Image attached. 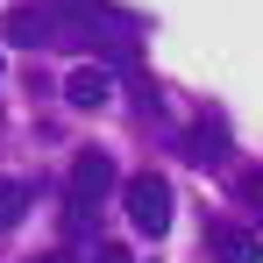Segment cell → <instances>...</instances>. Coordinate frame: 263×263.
Segmentation results:
<instances>
[{"label": "cell", "instance_id": "6da1fadb", "mask_svg": "<svg viewBox=\"0 0 263 263\" xmlns=\"http://www.w3.org/2000/svg\"><path fill=\"white\" fill-rule=\"evenodd\" d=\"M64 185H71V206H64L71 235H92V214H100V199L114 192V157H107V149H79Z\"/></svg>", "mask_w": 263, "mask_h": 263}, {"label": "cell", "instance_id": "7a4b0ae2", "mask_svg": "<svg viewBox=\"0 0 263 263\" xmlns=\"http://www.w3.org/2000/svg\"><path fill=\"white\" fill-rule=\"evenodd\" d=\"M7 43L14 50H50V43H79V29L64 22V7H14L7 14Z\"/></svg>", "mask_w": 263, "mask_h": 263}, {"label": "cell", "instance_id": "3957f363", "mask_svg": "<svg viewBox=\"0 0 263 263\" xmlns=\"http://www.w3.org/2000/svg\"><path fill=\"white\" fill-rule=\"evenodd\" d=\"M121 199H128V228H135V235H149V242H157V235L171 228V185H164V171L128 178V192H121Z\"/></svg>", "mask_w": 263, "mask_h": 263}, {"label": "cell", "instance_id": "277c9868", "mask_svg": "<svg viewBox=\"0 0 263 263\" xmlns=\"http://www.w3.org/2000/svg\"><path fill=\"white\" fill-rule=\"evenodd\" d=\"M64 100H71V107H107V100H114V71H107V64H79V71L64 79Z\"/></svg>", "mask_w": 263, "mask_h": 263}, {"label": "cell", "instance_id": "5b68a950", "mask_svg": "<svg viewBox=\"0 0 263 263\" xmlns=\"http://www.w3.org/2000/svg\"><path fill=\"white\" fill-rule=\"evenodd\" d=\"M206 256L214 263H263V235H249V228H214V235H206Z\"/></svg>", "mask_w": 263, "mask_h": 263}, {"label": "cell", "instance_id": "8992f818", "mask_svg": "<svg viewBox=\"0 0 263 263\" xmlns=\"http://www.w3.org/2000/svg\"><path fill=\"white\" fill-rule=\"evenodd\" d=\"M185 149H192L199 164H220V157L235 149V135H228V121H220V114H206V121L192 128V142H185Z\"/></svg>", "mask_w": 263, "mask_h": 263}, {"label": "cell", "instance_id": "52a82bcc", "mask_svg": "<svg viewBox=\"0 0 263 263\" xmlns=\"http://www.w3.org/2000/svg\"><path fill=\"white\" fill-rule=\"evenodd\" d=\"M22 214H29V185L22 178H0V235L22 228Z\"/></svg>", "mask_w": 263, "mask_h": 263}, {"label": "cell", "instance_id": "ba28073f", "mask_svg": "<svg viewBox=\"0 0 263 263\" xmlns=\"http://www.w3.org/2000/svg\"><path fill=\"white\" fill-rule=\"evenodd\" d=\"M235 192H242L249 206H263V171H235Z\"/></svg>", "mask_w": 263, "mask_h": 263}, {"label": "cell", "instance_id": "9c48e42d", "mask_svg": "<svg viewBox=\"0 0 263 263\" xmlns=\"http://www.w3.org/2000/svg\"><path fill=\"white\" fill-rule=\"evenodd\" d=\"M92 263H128V256H121L114 242H100V249H92Z\"/></svg>", "mask_w": 263, "mask_h": 263}, {"label": "cell", "instance_id": "30bf717a", "mask_svg": "<svg viewBox=\"0 0 263 263\" xmlns=\"http://www.w3.org/2000/svg\"><path fill=\"white\" fill-rule=\"evenodd\" d=\"M36 263H64V256H36Z\"/></svg>", "mask_w": 263, "mask_h": 263}, {"label": "cell", "instance_id": "8fae6325", "mask_svg": "<svg viewBox=\"0 0 263 263\" xmlns=\"http://www.w3.org/2000/svg\"><path fill=\"white\" fill-rule=\"evenodd\" d=\"M0 79H7V57H0Z\"/></svg>", "mask_w": 263, "mask_h": 263}]
</instances>
